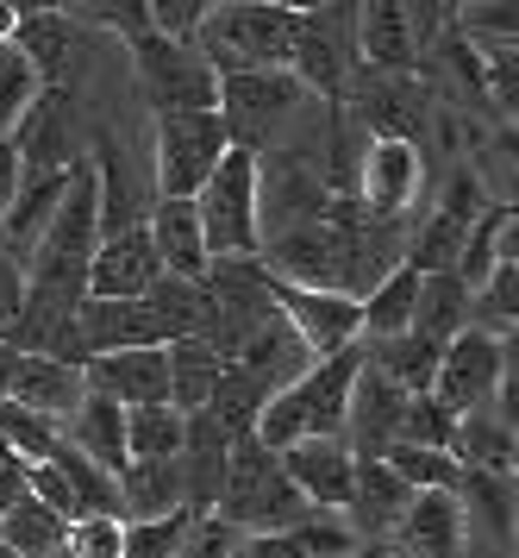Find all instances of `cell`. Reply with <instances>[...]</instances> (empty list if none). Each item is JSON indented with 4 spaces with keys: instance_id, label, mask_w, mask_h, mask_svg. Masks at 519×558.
<instances>
[{
    "instance_id": "1",
    "label": "cell",
    "mask_w": 519,
    "mask_h": 558,
    "mask_svg": "<svg viewBox=\"0 0 519 558\" xmlns=\"http://www.w3.org/2000/svg\"><path fill=\"white\" fill-rule=\"evenodd\" d=\"M363 371V345H345L332 357H313L307 377H295L288 389H275L250 439L270 446V452H288L295 439H345V402H350V383Z\"/></svg>"
},
{
    "instance_id": "2",
    "label": "cell",
    "mask_w": 519,
    "mask_h": 558,
    "mask_svg": "<svg viewBox=\"0 0 519 558\" xmlns=\"http://www.w3.org/2000/svg\"><path fill=\"white\" fill-rule=\"evenodd\" d=\"M295 32H300V20L282 13V7H263V0H220V7L200 13L195 51L207 57L213 76H232V70H288Z\"/></svg>"
},
{
    "instance_id": "3",
    "label": "cell",
    "mask_w": 519,
    "mask_h": 558,
    "mask_svg": "<svg viewBox=\"0 0 519 558\" xmlns=\"http://www.w3.org/2000/svg\"><path fill=\"white\" fill-rule=\"evenodd\" d=\"M213 514L232 533H282V527H295V521H307L313 508L300 502V489L288 483L282 458L245 433V439H232L225 489H220V502H213Z\"/></svg>"
},
{
    "instance_id": "4",
    "label": "cell",
    "mask_w": 519,
    "mask_h": 558,
    "mask_svg": "<svg viewBox=\"0 0 519 558\" xmlns=\"http://www.w3.org/2000/svg\"><path fill=\"white\" fill-rule=\"evenodd\" d=\"M307 107V88H300L288 70H232L220 76V113L225 138L238 151L263 157V151H282V132L295 126V113Z\"/></svg>"
},
{
    "instance_id": "5",
    "label": "cell",
    "mask_w": 519,
    "mask_h": 558,
    "mask_svg": "<svg viewBox=\"0 0 519 558\" xmlns=\"http://www.w3.org/2000/svg\"><path fill=\"white\" fill-rule=\"evenodd\" d=\"M357 70H363V57H357V0H325L320 13H300L288 76L307 88V101L320 95L325 107H345Z\"/></svg>"
},
{
    "instance_id": "6",
    "label": "cell",
    "mask_w": 519,
    "mask_h": 558,
    "mask_svg": "<svg viewBox=\"0 0 519 558\" xmlns=\"http://www.w3.org/2000/svg\"><path fill=\"white\" fill-rule=\"evenodd\" d=\"M195 220L207 239V257H257L263 232H257V157L232 151L220 157V170L200 182L195 195Z\"/></svg>"
},
{
    "instance_id": "7",
    "label": "cell",
    "mask_w": 519,
    "mask_h": 558,
    "mask_svg": "<svg viewBox=\"0 0 519 558\" xmlns=\"http://www.w3.org/2000/svg\"><path fill=\"white\" fill-rule=\"evenodd\" d=\"M132 63H138V88H145L150 113H213L220 101V76L207 70V57L195 51V38H163V32H145L125 45Z\"/></svg>"
},
{
    "instance_id": "8",
    "label": "cell",
    "mask_w": 519,
    "mask_h": 558,
    "mask_svg": "<svg viewBox=\"0 0 519 558\" xmlns=\"http://www.w3.org/2000/svg\"><path fill=\"white\" fill-rule=\"evenodd\" d=\"M232 151L220 113H163L157 120V157H150V189L157 202H195L200 182L220 170Z\"/></svg>"
},
{
    "instance_id": "9",
    "label": "cell",
    "mask_w": 519,
    "mask_h": 558,
    "mask_svg": "<svg viewBox=\"0 0 519 558\" xmlns=\"http://www.w3.org/2000/svg\"><path fill=\"white\" fill-rule=\"evenodd\" d=\"M200 295H207V345L220 357H232L263 320H275L270 270L257 257H213L200 277Z\"/></svg>"
},
{
    "instance_id": "10",
    "label": "cell",
    "mask_w": 519,
    "mask_h": 558,
    "mask_svg": "<svg viewBox=\"0 0 519 558\" xmlns=\"http://www.w3.org/2000/svg\"><path fill=\"white\" fill-rule=\"evenodd\" d=\"M325 214H332V182H325V170L313 157H295V151L257 157V232H263V245L295 227H313Z\"/></svg>"
},
{
    "instance_id": "11",
    "label": "cell",
    "mask_w": 519,
    "mask_h": 558,
    "mask_svg": "<svg viewBox=\"0 0 519 558\" xmlns=\"http://www.w3.org/2000/svg\"><path fill=\"white\" fill-rule=\"evenodd\" d=\"M514 377V339H495L482 327H464L457 339H445L438 352V377H432V402H445L450 414H475L495 402V389Z\"/></svg>"
},
{
    "instance_id": "12",
    "label": "cell",
    "mask_w": 519,
    "mask_h": 558,
    "mask_svg": "<svg viewBox=\"0 0 519 558\" xmlns=\"http://www.w3.org/2000/svg\"><path fill=\"white\" fill-rule=\"evenodd\" d=\"M270 302L275 314L295 327V339L313 357H332L363 339V302L357 295H338V289H307V282H282L270 277Z\"/></svg>"
},
{
    "instance_id": "13",
    "label": "cell",
    "mask_w": 519,
    "mask_h": 558,
    "mask_svg": "<svg viewBox=\"0 0 519 558\" xmlns=\"http://www.w3.org/2000/svg\"><path fill=\"white\" fill-rule=\"evenodd\" d=\"M345 107H350V120H363L375 138L420 145V132L432 126V88H425V76H375V70H357Z\"/></svg>"
},
{
    "instance_id": "14",
    "label": "cell",
    "mask_w": 519,
    "mask_h": 558,
    "mask_svg": "<svg viewBox=\"0 0 519 558\" xmlns=\"http://www.w3.org/2000/svg\"><path fill=\"white\" fill-rule=\"evenodd\" d=\"M425 189V151L420 145H407V138H370L363 145V163H357V182H350V195L363 214L375 220H400L407 207L420 202Z\"/></svg>"
},
{
    "instance_id": "15",
    "label": "cell",
    "mask_w": 519,
    "mask_h": 558,
    "mask_svg": "<svg viewBox=\"0 0 519 558\" xmlns=\"http://www.w3.org/2000/svg\"><path fill=\"white\" fill-rule=\"evenodd\" d=\"M489 202H495V195H489V182L475 177V170H450L445 202L432 207V220L407 239V257H400V264H413L420 277L450 270V264H457V245H464V232L475 227V214H482Z\"/></svg>"
},
{
    "instance_id": "16",
    "label": "cell",
    "mask_w": 519,
    "mask_h": 558,
    "mask_svg": "<svg viewBox=\"0 0 519 558\" xmlns=\"http://www.w3.org/2000/svg\"><path fill=\"white\" fill-rule=\"evenodd\" d=\"M88 396H107L120 408H157L170 402V357L163 345H132V352H100L82 364Z\"/></svg>"
},
{
    "instance_id": "17",
    "label": "cell",
    "mask_w": 519,
    "mask_h": 558,
    "mask_svg": "<svg viewBox=\"0 0 519 558\" xmlns=\"http://www.w3.org/2000/svg\"><path fill=\"white\" fill-rule=\"evenodd\" d=\"M163 277V264L150 252L145 227H125L95 239V257H88V302H138L150 295V282Z\"/></svg>"
},
{
    "instance_id": "18",
    "label": "cell",
    "mask_w": 519,
    "mask_h": 558,
    "mask_svg": "<svg viewBox=\"0 0 519 558\" xmlns=\"http://www.w3.org/2000/svg\"><path fill=\"white\" fill-rule=\"evenodd\" d=\"M95 232L107 239V232H125V227H145L150 202H157V189L150 182H138V170L125 163L120 138L113 132L95 126Z\"/></svg>"
},
{
    "instance_id": "19",
    "label": "cell",
    "mask_w": 519,
    "mask_h": 558,
    "mask_svg": "<svg viewBox=\"0 0 519 558\" xmlns=\"http://www.w3.org/2000/svg\"><path fill=\"white\" fill-rule=\"evenodd\" d=\"M400 414H407V389L382 377L375 364L357 371L350 383V402H345V446L350 458H382L400 439Z\"/></svg>"
},
{
    "instance_id": "20",
    "label": "cell",
    "mask_w": 519,
    "mask_h": 558,
    "mask_svg": "<svg viewBox=\"0 0 519 558\" xmlns=\"http://www.w3.org/2000/svg\"><path fill=\"white\" fill-rule=\"evenodd\" d=\"M282 458L288 483L300 489V502L320 508V514H345L350 508V477H357V458L345 439H295Z\"/></svg>"
},
{
    "instance_id": "21",
    "label": "cell",
    "mask_w": 519,
    "mask_h": 558,
    "mask_svg": "<svg viewBox=\"0 0 519 558\" xmlns=\"http://www.w3.org/2000/svg\"><path fill=\"white\" fill-rule=\"evenodd\" d=\"M400 546V558H464L470 546V527H464V508H457V489H413L407 514L388 533Z\"/></svg>"
},
{
    "instance_id": "22",
    "label": "cell",
    "mask_w": 519,
    "mask_h": 558,
    "mask_svg": "<svg viewBox=\"0 0 519 558\" xmlns=\"http://www.w3.org/2000/svg\"><path fill=\"white\" fill-rule=\"evenodd\" d=\"M225 458H232V433L207 414V408H195L188 414V427H182V452H175V464H182V489H188V514H213V502H220L225 489Z\"/></svg>"
},
{
    "instance_id": "23",
    "label": "cell",
    "mask_w": 519,
    "mask_h": 558,
    "mask_svg": "<svg viewBox=\"0 0 519 558\" xmlns=\"http://www.w3.org/2000/svg\"><path fill=\"white\" fill-rule=\"evenodd\" d=\"M20 151V177H45V170H70L82 157H70V88H45L25 107V120L7 138Z\"/></svg>"
},
{
    "instance_id": "24",
    "label": "cell",
    "mask_w": 519,
    "mask_h": 558,
    "mask_svg": "<svg viewBox=\"0 0 519 558\" xmlns=\"http://www.w3.org/2000/svg\"><path fill=\"white\" fill-rule=\"evenodd\" d=\"M407 502H413V489L382 464V458H357V477H350V521L345 527L357 533V546L370 539V546H388V533H395V521L407 514Z\"/></svg>"
},
{
    "instance_id": "25",
    "label": "cell",
    "mask_w": 519,
    "mask_h": 558,
    "mask_svg": "<svg viewBox=\"0 0 519 558\" xmlns=\"http://www.w3.org/2000/svg\"><path fill=\"white\" fill-rule=\"evenodd\" d=\"M145 232H150V252H157V264H163V277H182V282L207 277L213 257H207V239H200L195 202H150Z\"/></svg>"
},
{
    "instance_id": "26",
    "label": "cell",
    "mask_w": 519,
    "mask_h": 558,
    "mask_svg": "<svg viewBox=\"0 0 519 558\" xmlns=\"http://www.w3.org/2000/svg\"><path fill=\"white\" fill-rule=\"evenodd\" d=\"M7 396L63 427L75 414V402L88 396V383H82V364H63V357H20L13 377H7Z\"/></svg>"
},
{
    "instance_id": "27",
    "label": "cell",
    "mask_w": 519,
    "mask_h": 558,
    "mask_svg": "<svg viewBox=\"0 0 519 558\" xmlns=\"http://www.w3.org/2000/svg\"><path fill=\"white\" fill-rule=\"evenodd\" d=\"M57 439H63V446H75L82 458H95L107 477H120L125 464H132V458H125V408L107 402V396H82V402H75V414L57 427Z\"/></svg>"
},
{
    "instance_id": "28",
    "label": "cell",
    "mask_w": 519,
    "mask_h": 558,
    "mask_svg": "<svg viewBox=\"0 0 519 558\" xmlns=\"http://www.w3.org/2000/svg\"><path fill=\"white\" fill-rule=\"evenodd\" d=\"M75 45H82V32H75L70 13H25V20H13V51L38 70L45 88H63V76L75 63Z\"/></svg>"
},
{
    "instance_id": "29",
    "label": "cell",
    "mask_w": 519,
    "mask_h": 558,
    "mask_svg": "<svg viewBox=\"0 0 519 558\" xmlns=\"http://www.w3.org/2000/svg\"><path fill=\"white\" fill-rule=\"evenodd\" d=\"M75 170V163H70ZM70 170H45V177H20V189H13V202H7V214H0V239H7V252H13V264H20L32 245H38V232H45V220L57 214V202H63V189H70Z\"/></svg>"
},
{
    "instance_id": "30",
    "label": "cell",
    "mask_w": 519,
    "mask_h": 558,
    "mask_svg": "<svg viewBox=\"0 0 519 558\" xmlns=\"http://www.w3.org/2000/svg\"><path fill=\"white\" fill-rule=\"evenodd\" d=\"M495 264H514V202H489L475 214V227L464 232V245H457L450 277L464 282V289H482Z\"/></svg>"
},
{
    "instance_id": "31",
    "label": "cell",
    "mask_w": 519,
    "mask_h": 558,
    "mask_svg": "<svg viewBox=\"0 0 519 558\" xmlns=\"http://www.w3.org/2000/svg\"><path fill=\"white\" fill-rule=\"evenodd\" d=\"M188 508V489H182V464L175 458H150V464H125L120 471V514L125 521H157V514H175Z\"/></svg>"
},
{
    "instance_id": "32",
    "label": "cell",
    "mask_w": 519,
    "mask_h": 558,
    "mask_svg": "<svg viewBox=\"0 0 519 558\" xmlns=\"http://www.w3.org/2000/svg\"><path fill=\"white\" fill-rule=\"evenodd\" d=\"M357 345H363V364H375V371L395 383V389H407V396H425V389H432L438 352H445V345H432L420 332H388V339H357Z\"/></svg>"
},
{
    "instance_id": "33",
    "label": "cell",
    "mask_w": 519,
    "mask_h": 558,
    "mask_svg": "<svg viewBox=\"0 0 519 558\" xmlns=\"http://www.w3.org/2000/svg\"><path fill=\"white\" fill-rule=\"evenodd\" d=\"M457 508H464V527L489 533L501 553H514V477L464 471L457 477Z\"/></svg>"
},
{
    "instance_id": "34",
    "label": "cell",
    "mask_w": 519,
    "mask_h": 558,
    "mask_svg": "<svg viewBox=\"0 0 519 558\" xmlns=\"http://www.w3.org/2000/svg\"><path fill=\"white\" fill-rule=\"evenodd\" d=\"M450 458L457 471H489V477H514V427L475 408V414H457V439H450Z\"/></svg>"
},
{
    "instance_id": "35",
    "label": "cell",
    "mask_w": 519,
    "mask_h": 558,
    "mask_svg": "<svg viewBox=\"0 0 519 558\" xmlns=\"http://www.w3.org/2000/svg\"><path fill=\"white\" fill-rule=\"evenodd\" d=\"M163 357H170V408L175 414H195V408L213 402V383H220L225 357L207 339H170Z\"/></svg>"
},
{
    "instance_id": "36",
    "label": "cell",
    "mask_w": 519,
    "mask_h": 558,
    "mask_svg": "<svg viewBox=\"0 0 519 558\" xmlns=\"http://www.w3.org/2000/svg\"><path fill=\"white\" fill-rule=\"evenodd\" d=\"M0 546L13 558H70V521L50 514L45 502H32V496H20L0 521Z\"/></svg>"
},
{
    "instance_id": "37",
    "label": "cell",
    "mask_w": 519,
    "mask_h": 558,
    "mask_svg": "<svg viewBox=\"0 0 519 558\" xmlns=\"http://www.w3.org/2000/svg\"><path fill=\"white\" fill-rule=\"evenodd\" d=\"M470 327V289L450 277V270H432V277H420V302H413V327L420 339H432V345H445V339H457V332Z\"/></svg>"
},
{
    "instance_id": "38",
    "label": "cell",
    "mask_w": 519,
    "mask_h": 558,
    "mask_svg": "<svg viewBox=\"0 0 519 558\" xmlns=\"http://www.w3.org/2000/svg\"><path fill=\"white\" fill-rule=\"evenodd\" d=\"M413 302H420V270H413V264H395V270L363 295V339L407 332L413 327Z\"/></svg>"
},
{
    "instance_id": "39",
    "label": "cell",
    "mask_w": 519,
    "mask_h": 558,
    "mask_svg": "<svg viewBox=\"0 0 519 558\" xmlns=\"http://www.w3.org/2000/svg\"><path fill=\"white\" fill-rule=\"evenodd\" d=\"M50 464H57V471H63V483H70L75 521H82V514H120V477H107L95 458H82L75 446H63V439H57ZM120 521H125V514H120Z\"/></svg>"
},
{
    "instance_id": "40",
    "label": "cell",
    "mask_w": 519,
    "mask_h": 558,
    "mask_svg": "<svg viewBox=\"0 0 519 558\" xmlns=\"http://www.w3.org/2000/svg\"><path fill=\"white\" fill-rule=\"evenodd\" d=\"M182 427H188V414H175L170 402H157V408H125V458H132V464L175 458V452H182Z\"/></svg>"
},
{
    "instance_id": "41",
    "label": "cell",
    "mask_w": 519,
    "mask_h": 558,
    "mask_svg": "<svg viewBox=\"0 0 519 558\" xmlns=\"http://www.w3.org/2000/svg\"><path fill=\"white\" fill-rule=\"evenodd\" d=\"M450 13H457L450 32H464L475 51L519 45V0H464V7H450Z\"/></svg>"
},
{
    "instance_id": "42",
    "label": "cell",
    "mask_w": 519,
    "mask_h": 558,
    "mask_svg": "<svg viewBox=\"0 0 519 558\" xmlns=\"http://www.w3.org/2000/svg\"><path fill=\"white\" fill-rule=\"evenodd\" d=\"M382 464L395 471L407 489H457V458L450 452H432V446H407V439H395L388 452H382Z\"/></svg>"
},
{
    "instance_id": "43",
    "label": "cell",
    "mask_w": 519,
    "mask_h": 558,
    "mask_svg": "<svg viewBox=\"0 0 519 558\" xmlns=\"http://www.w3.org/2000/svg\"><path fill=\"white\" fill-rule=\"evenodd\" d=\"M0 439H7V452L20 458V464H45L57 452V421L20 408L13 396H0Z\"/></svg>"
},
{
    "instance_id": "44",
    "label": "cell",
    "mask_w": 519,
    "mask_h": 558,
    "mask_svg": "<svg viewBox=\"0 0 519 558\" xmlns=\"http://www.w3.org/2000/svg\"><path fill=\"white\" fill-rule=\"evenodd\" d=\"M45 95L38 70L13 51V38H0V138H13V126L25 120V107Z\"/></svg>"
},
{
    "instance_id": "45",
    "label": "cell",
    "mask_w": 519,
    "mask_h": 558,
    "mask_svg": "<svg viewBox=\"0 0 519 558\" xmlns=\"http://www.w3.org/2000/svg\"><path fill=\"white\" fill-rule=\"evenodd\" d=\"M195 514L175 508V514H157V521H125V553L120 558H175V546L188 539Z\"/></svg>"
},
{
    "instance_id": "46",
    "label": "cell",
    "mask_w": 519,
    "mask_h": 558,
    "mask_svg": "<svg viewBox=\"0 0 519 558\" xmlns=\"http://www.w3.org/2000/svg\"><path fill=\"white\" fill-rule=\"evenodd\" d=\"M400 439L407 446H432V452H450L457 439V414L432 396H407V414H400Z\"/></svg>"
},
{
    "instance_id": "47",
    "label": "cell",
    "mask_w": 519,
    "mask_h": 558,
    "mask_svg": "<svg viewBox=\"0 0 519 558\" xmlns=\"http://www.w3.org/2000/svg\"><path fill=\"white\" fill-rule=\"evenodd\" d=\"M120 553H125L120 514H82V521H70V558H120Z\"/></svg>"
},
{
    "instance_id": "48",
    "label": "cell",
    "mask_w": 519,
    "mask_h": 558,
    "mask_svg": "<svg viewBox=\"0 0 519 558\" xmlns=\"http://www.w3.org/2000/svg\"><path fill=\"white\" fill-rule=\"evenodd\" d=\"M75 13H88L100 32H120L125 45H132V38H145V32H157V26H150L145 0H75Z\"/></svg>"
},
{
    "instance_id": "49",
    "label": "cell",
    "mask_w": 519,
    "mask_h": 558,
    "mask_svg": "<svg viewBox=\"0 0 519 558\" xmlns=\"http://www.w3.org/2000/svg\"><path fill=\"white\" fill-rule=\"evenodd\" d=\"M232 546H238V533L225 527L220 514H200L188 527V539L175 546V558H232Z\"/></svg>"
},
{
    "instance_id": "50",
    "label": "cell",
    "mask_w": 519,
    "mask_h": 558,
    "mask_svg": "<svg viewBox=\"0 0 519 558\" xmlns=\"http://www.w3.org/2000/svg\"><path fill=\"white\" fill-rule=\"evenodd\" d=\"M20 295H25V277L13 257H0V332L13 327V314H20Z\"/></svg>"
},
{
    "instance_id": "51",
    "label": "cell",
    "mask_w": 519,
    "mask_h": 558,
    "mask_svg": "<svg viewBox=\"0 0 519 558\" xmlns=\"http://www.w3.org/2000/svg\"><path fill=\"white\" fill-rule=\"evenodd\" d=\"M20 496H25V464L7 458V464H0V521H7V508L20 502Z\"/></svg>"
},
{
    "instance_id": "52",
    "label": "cell",
    "mask_w": 519,
    "mask_h": 558,
    "mask_svg": "<svg viewBox=\"0 0 519 558\" xmlns=\"http://www.w3.org/2000/svg\"><path fill=\"white\" fill-rule=\"evenodd\" d=\"M13 189H20V151L0 138V214H7V202H13Z\"/></svg>"
},
{
    "instance_id": "53",
    "label": "cell",
    "mask_w": 519,
    "mask_h": 558,
    "mask_svg": "<svg viewBox=\"0 0 519 558\" xmlns=\"http://www.w3.org/2000/svg\"><path fill=\"white\" fill-rule=\"evenodd\" d=\"M13 7V20H25V13H75V0H7Z\"/></svg>"
},
{
    "instance_id": "54",
    "label": "cell",
    "mask_w": 519,
    "mask_h": 558,
    "mask_svg": "<svg viewBox=\"0 0 519 558\" xmlns=\"http://www.w3.org/2000/svg\"><path fill=\"white\" fill-rule=\"evenodd\" d=\"M263 7H282V13H295L300 20V13H320L325 0H263Z\"/></svg>"
},
{
    "instance_id": "55",
    "label": "cell",
    "mask_w": 519,
    "mask_h": 558,
    "mask_svg": "<svg viewBox=\"0 0 519 558\" xmlns=\"http://www.w3.org/2000/svg\"><path fill=\"white\" fill-rule=\"evenodd\" d=\"M13 364H20V352H13V345L0 339V396H7V377H13Z\"/></svg>"
},
{
    "instance_id": "56",
    "label": "cell",
    "mask_w": 519,
    "mask_h": 558,
    "mask_svg": "<svg viewBox=\"0 0 519 558\" xmlns=\"http://www.w3.org/2000/svg\"><path fill=\"white\" fill-rule=\"evenodd\" d=\"M0 38H13V7L0 0Z\"/></svg>"
},
{
    "instance_id": "57",
    "label": "cell",
    "mask_w": 519,
    "mask_h": 558,
    "mask_svg": "<svg viewBox=\"0 0 519 558\" xmlns=\"http://www.w3.org/2000/svg\"><path fill=\"white\" fill-rule=\"evenodd\" d=\"M207 7H220V0H195V13H207Z\"/></svg>"
},
{
    "instance_id": "58",
    "label": "cell",
    "mask_w": 519,
    "mask_h": 558,
    "mask_svg": "<svg viewBox=\"0 0 519 558\" xmlns=\"http://www.w3.org/2000/svg\"><path fill=\"white\" fill-rule=\"evenodd\" d=\"M0 558H13V553H7V546H0Z\"/></svg>"
}]
</instances>
